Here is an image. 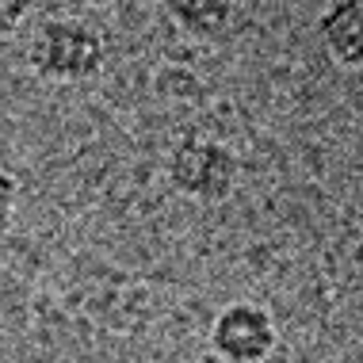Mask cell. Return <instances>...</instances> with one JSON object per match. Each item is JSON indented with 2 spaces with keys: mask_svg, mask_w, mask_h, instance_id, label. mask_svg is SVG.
Returning <instances> with one entry per match:
<instances>
[{
  "mask_svg": "<svg viewBox=\"0 0 363 363\" xmlns=\"http://www.w3.org/2000/svg\"><path fill=\"white\" fill-rule=\"evenodd\" d=\"M107 43L84 19H46L31 38V69L50 84H84L104 69Z\"/></svg>",
  "mask_w": 363,
  "mask_h": 363,
  "instance_id": "1",
  "label": "cell"
},
{
  "mask_svg": "<svg viewBox=\"0 0 363 363\" xmlns=\"http://www.w3.org/2000/svg\"><path fill=\"white\" fill-rule=\"evenodd\" d=\"M164 176H169L176 195L214 207L238 191L241 161L225 142L207 138V134H188L172 145L169 161H164Z\"/></svg>",
  "mask_w": 363,
  "mask_h": 363,
  "instance_id": "2",
  "label": "cell"
},
{
  "mask_svg": "<svg viewBox=\"0 0 363 363\" xmlns=\"http://www.w3.org/2000/svg\"><path fill=\"white\" fill-rule=\"evenodd\" d=\"M279 348V329L260 302H230L211 321V352L222 363H268Z\"/></svg>",
  "mask_w": 363,
  "mask_h": 363,
  "instance_id": "3",
  "label": "cell"
},
{
  "mask_svg": "<svg viewBox=\"0 0 363 363\" xmlns=\"http://www.w3.org/2000/svg\"><path fill=\"white\" fill-rule=\"evenodd\" d=\"M318 35L340 69H363V0H333L318 19Z\"/></svg>",
  "mask_w": 363,
  "mask_h": 363,
  "instance_id": "4",
  "label": "cell"
},
{
  "mask_svg": "<svg viewBox=\"0 0 363 363\" xmlns=\"http://www.w3.org/2000/svg\"><path fill=\"white\" fill-rule=\"evenodd\" d=\"M164 12L184 35L218 38L233 19V0H161Z\"/></svg>",
  "mask_w": 363,
  "mask_h": 363,
  "instance_id": "5",
  "label": "cell"
},
{
  "mask_svg": "<svg viewBox=\"0 0 363 363\" xmlns=\"http://www.w3.org/2000/svg\"><path fill=\"white\" fill-rule=\"evenodd\" d=\"M16 207H19V184H16V176H12V172L0 169V233H4L8 225H12Z\"/></svg>",
  "mask_w": 363,
  "mask_h": 363,
  "instance_id": "6",
  "label": "cell"
},
{
  "mask_svg": "<svg viewBox=\"0 0 363 363\" xmlns=\"http://www.w3.org/2000/svg\"><path fill=\"white\" fill-rule=\"evenodd\" d=\"M38 0H0V31H16V27L27 23V16L35 12Z\"/></svg>",
  "mask_w": 363,
  "mask_h": 363,
  "instance_id": "7",
  "label": "cell"
},
{
  "mask_svg": "<svg viewBox=\"0 0 363 363\" xmlns=\"http://www.w3.org/2000/svg\"><path fill=\"white\" fill-rule=\"evenodd\" d=\"M96 4H107V8H111V4H126V0H96Z\"/></svg>",
  "mask_w": 363,
  "mask_h": 363,
  "instance_id": "8",
  "label": "cell"
}]
</instances>
